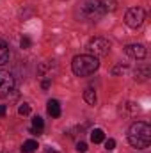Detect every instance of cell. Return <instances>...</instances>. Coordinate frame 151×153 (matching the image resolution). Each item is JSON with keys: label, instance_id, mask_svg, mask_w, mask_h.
Masks as SVG:
<instances>
[{"label": "cell", "instance_id": "6da1fadb", "mask_svg": "<svg viewBox=\"0 0 151 153\" xmlns=\"http://www.w3.org/2000/svg\"><path fill=\"white\" fill-rule=\"evenodd\" d=\"M128 143L137 150L148 148L151 144V126L144 121L133 123L128 130Z\"/></svg>", "mask_w": 151, "mask_h": 153}, {"label": "cell", "instance_id": "7a4b0ae2", "mask_svg": "<svg viewBox=\"0 0 151 153\" xmlns=\"http://www.w3.org/2000/svg\"><path fill=\"white\" fill-rule=\"evenodd\" d=\"M100 68V61L94 55H76L71 62V70L76 76H87Z\"/></svg>", "mask_w": 151, "mask_h": 153}, {"label": "cell", "instance_id": "3957f363", "mask_svg": "<svg viewBox=\"0 0 151 153\" xmlns=\"http://www.w3.org/2000/svg\"><path fill=\"white\" fill-rule=\"evenodd\" d=\"M105 14L100 0H85L80 7V16L85 20V22H98L101 20V16Z\"/></svg>", "mask_w": 151, "mask_h": 153}, {"label": "cell", "instance_id": "277c9868", "mask_svg": "<svg viewBox=\"0 0 151 153\" xmlns=\"http://www.w3.org/2000/svg\"><path fill=\"white\" fill-rule=\"evenodd\" d=\"M87 50L94 57H105L110 52V43L103 38H93L89 41V45H87Z\"/></svg>", "mask_w": 151, "mask_h": 153}, {"label": "cell", "instance_id": "5b68a950", "mask_svg": "<svg viewBox=\"0 0 151 153\" xmlns=\"http://www.w3.org/2000/svg\"><path fill=\"white\" fill-rule=\"evenodd\" d=\"M144 20H146V13H144L142 7H130V9L126 11V14H124V22H126V25L132 27V29L141 27V25L144 23Z\"/></svg>", "mask_w": 151, "mask_h": 153}, {"label": "cell", "instance_id": "8992f818", "mask_svg": "<svg viewBox=\"0 0 151 153\" xmlns=\"http://www.w3.org/2000/svg\"><path fill=\"white\" fill-rule=\"evenodd\" d=\"M11 91H14V76L9 71L0 70V94L2 96H9Z\"/></svg>", "mask_w": 151, "mask_h": 153}, {"label": "cell", "instance_id": "52a82bcc", "mask_svg": "<svg viewBox=\"0 0 151 153\" xmlns=\"http://www.w3.org/2000/svg\"><path fill=\"white\" fill-rule=\"evenodd\" d=\"M124 53L128 55V57H133V59H144L146 57V48H144V45H128L126 48H124Z\"/></svg>", "mask_w": 151, "mask_h": 153}, {"label": "cell", "instance_id": "ba28073f", "mask_svg": "<svg viewBox=\"0 0 151 153\" xmlns=\"http://www.w3.org/2000/svg\"><path fill=\"white\" fill-rule=\"evenodd\" d=\"M52 68H55V62H53V61H44V62L39 64L38 73L41 76H46V78L52 80Z\"/></svg>", "mask_w": 151, "mask_h": 153}, {"label": "cell", "instance_id": "9c48e42d", "mask_svg": "<svg viewBox=\"0 0 151 153\" xmlns=\"http://www.w3.org/2000/svg\"><path fill=\"white\" fill-rule=\"evenodd\" d=\"M151 75V70L148 64H144V66H139L137 70H135V80H139V82H146Z\"/></svg>", "mask_w": 151, "mask_h": 153}, {"label": "cell", "instance_id": "30bf717a", "mask_svg": "<svg viewBox=\"0 0 151 153\" xmlns=\"http://www.w3.org/2000/svg\"><path fill=\"white\" fill-rule=\"evenodd\" d=\"M43 128H44V121H43V117H39V116H34V117H32L30 134H34V135H39V134H43Z\"/></svg>", "mask_w": 151, "mask_h": 153}, {"label": "cell", "instance_id": "8fae6325", "mask_svg": "<svg viewBox=\"0 0 151 153\" xmlns=\"http://www.w3.org/2000/svg\"><path fill=\"white\" fill-rule=\"evenodd\" d=\"M46 111H48V114L52 116V117H59L61 116V103L57 100H48Z\"/></svg>", "mask_w": 151, "mask_h": 153}, {"label": "cell", "instance_id": "7c38bea8", "mask_svg": "<svg viewBox=\"0 0 151 153\" xmlns=\"http://www.w3.org/2000/svg\"><path fill=\"white\" fill-rule=\"evenodd\" d=\"M9 61V46L4 39L0 38V66H4Z\"/></svg>", "mask_w": 151, "mask_h": 153}, {"label": "cell", "instance_id": "4fadbf2b", "mask_svg": "<svg viewBox=\"0 0 151 153\" xmlns=\"http://www.w3.org/2000/svg\"><path fill=\"white\" fill-rule=\"evenodd\" d=\"M91 141H93L94 144L103 143V141H105V134H103V130H101V128H94V130L91 132Z\"/></svg>", "mask_w": 151, "mask_h": 153}, {"label": "cell", "instance_id": "5bb4252c", "mask_svg": "<svg viewBox=\"0 0 151 153\" xmlns=\"http://www.w3.org/2000/svg\"><path fill=\"white\" fill-rule=\"evenodd\" d=\"M100 4L105 13H114L117 9V0H100Z\"/></svg>", "mask_w": 151, "mask_h": 153}, {"label": "cell", "instance_id": "9a60e30c", "mask_svg": "<svg viewBox=\"0 0 151 153\" xmlns=\"http://www.w3.org/2000/svg\"><path fill=\"white\" fill-rule=\"evenodd\" d=\"M84 100H85L89 105H94V103H96V93H94V89L87 87V89L84 91Z\"/></svg>", "mask_w": 151, "mask_h": 153}, {"label": "cell", "instance_id": "2e32d148", "mask_svg": "<svg viewBox=\"0 0 151 153\" xmlns=\"http://www.w3.org/2000/svg\"><path fill=\"white\" fill-rule=\"evenodd\" d=\"M36 150H38V143H36V141H32V139L25 141V143H23V146H21V152H23V153H34Z\"/></svg>", "mask_w": 151, "mask_h": 153}, {"label": "cell", "instance_id": "e0dca14e", "mask_svg": "<svg viewBox=\"0 0 151 153\" xmlns=\"http://www.w3.org/2000/svg\"><path fill=\"white\" fill-rule=\"evenodd\" d=\"M18 114L20 116H29L30 114V105H29V103H21V105L18 107Z\"/></svg>", "mask_w": 151, "mask_h": 153}, {"label": "cell", "instance_id": "ac0fdd59", "mask_svg": "<svg viewBox=\"0 0 151 153\" xmlns=\"http://www.w3.org/2000/svg\"><path fill=\"white\" fill-rule=\"evenodd\" d=\"M20 45H21V48H25V50H27V48H30V46H32V41H30V38L23 36L21 41H20Z\"/></svg>", "mask_w": 151, "mask_h": 153}, {"label": "cell", "instance_id": "d6986e66", "mask_svg": "<svg viewBox=\"0 0 151 153\" xmlns=\"http://www.w3.org/2000/svg\"><path fill=\"white\" fill-rule=\"evenodd\" d=\"M128 71V66H123V64H119V66H115L114 68V75H119V73H126Z\"/></svg>", "mask_w": 151, "mask_h": 153}, {"label": "cell", "instance_id": "ffe728a7", "mask_svg": "<svg viewBox=\"0 0 151 153\" xmlns=\"http://www.w3.org/2000/svg\"><path fill=\"white\" fill-rule=\"evenodd\" d=\"M76 152H78V153H85V152H87V144H85L84 141L76 143Z\"/></svg>", "mask_w": 151, "mask_h": 153}, {"label": "cell", "instance_id": "44dd1931", "mask_svg": "<svg viewBox=\"0 0 151 153\" xmlns=\"http://www.w3.org/2000/svg\"><path fill=\"white\" fill-rule=\"evenodd\" d=\"M105 148H107L109 152L114 150V148H115V141H114V139H107V141H105Z\"/></svg>", "mask_w": 151, "mask_h": 153}, {"label": "cell", "instance_id": "7402d4cb", "mask_svg": "<svg viewBox=\"0 0 151 153\" xmlns=\"http://www.w3.org/2000/svg\"><path fill=\"white\" fill-rule=\"evenodd\" d=\"M50 84H52V80H50V78H44V80L41 82V87H43V89H48Z\"/></svg>", "mask_w": 151, "mask_h": 153}, {"label": "cell", "instance_id": "603a6c76", "mask_svg": "<svg viewBox=\"0 0 151 153\" xmlns=\"http://www.w3.org/2000/svg\"><path fill=\"white\" fill-rule=\"evenodd\" d=\"M5 111H7V109H5V105H0V117H4V116H5Z\"/></svg>", "mask_w": 151, "mask_h": 153}, {"label": "cell", "instance_id": "cb8c5ba5", "mask_svg": "<svg viewBox=\"0 0 151 153\" xmlns=\"http://www.w3.org/2000/svg\"><path fill=\"white\" fill-rule=\"evenodd\" d=\"M44 153H59V152H55V150H50V148H46V152Z\"/></svg>", "mask_w": 151, "mask_h": 153}]
</instances>
